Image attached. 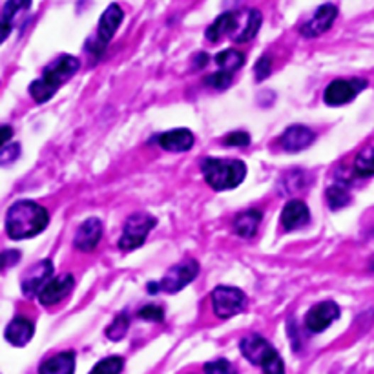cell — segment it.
Listing matches in <instances>:
<instances>
[{"label":"cell","instance_id":"obj_20","mask_svg":"<svg viewBox=\"0 0 374 374\" xmlns=\"http://www.w3.org/2000/svg\"><path fill=\"white\" fill-rule=\"evenodd\" d=\"M261 219H263V214L255 209L238 214L234 219V232L239 238H252L258 232Z\"/></svg>","mask_w":374,"mask_h":374},{"label":"cell","instance_id":"obj_39","mask_svg":"<svg viewBox=\"0 0 374 374\" xmlns=\"http://www.w3.org/2000/svg\"><path fill=\"white\" fill-rule=\"evenodd\" d=\"M370 268H373V270H374V258H373V261H370Z\"/></svg>","mask_w":374,"mask_h":374},{"label":"cell","instance_id":"obj_13","mask_svg":"<svg viewBox=\"0 0 374 374\" xmlns=\"http://www.w3.org/2000/svg\"><path fill=\"white\" fill-rule=\"evenodd\" d=\"M316 136L312 132L311 128L302 126V124H294V126H289L283 132L280 139V145L287 150V152H302L305 150L307 146H311L314 143Z\"/></svg>","mask_w":374,"mask_h":374},{"label":"cell","instance_id":"obj_26","mask_svg":"<svg viewBox=\"0 0 374 374\" xmlns=\"http://www.w3.org/2000/svg\"><path fill=\"white\" fill-rule=\"evenodd\" d=\"M123 367H124L123 358L110 356V358H104L102 362H99L89 374H121Z\"/></svg>","mask_w":374,"mask_h":374},{"label":"cell","instance_id":"obj_8","mask_svg":"<svg viewBox=\"0 0 374 374\" xmlns=\"http://www.w3.org/2000/svg\"><path fill=\"white\" fill-rule=\"evenodd\" d=\"M53 276V263L50 260H43L35 263L30 270H26V274L22 276V292L28 298H33L43 292L44 287L51 281Z\"/></svg>","mask_w":374,"mask_h":374},{"label":"cell","instance_id":"obj_34","mask_svg":"<svg viewBox=\"0 0 374 374\" xmlns=\"http://www.w3.org/2000/svg\"><path fill=\"white\" fill-rule=\"evenodd\" d=\"M223 143L229 146H247L251 145V136L247 132H232L225 136Z\"/></svg>","mask_w":374,"mask_h":374},{"label":"cell","instance_id":"obj_11","mask_svg":"<svg viewBox=\"0 0 374 374\" xmlns=\"http://www.w3.org/2000/svg\"><path fill=\"white\" fill-rule=\"evenodd\" d=\"M340 316V307L334 302H321L314 305L305 316V325L311 332H321Z\"/></svg>","mask_w":374,"mask_h":374},{"label":"cell","instance_id":"obj_22","mask_svg":"<svg viewBox=\"0 0 374 374\" xmlns=\"http://www.w3.org/2000/svg\"><path fill=\"white\" fill-rule=\"evenodd\" d=\"M30 6L31 0H8V2H6L4 9H2V43L8 38L15 18H17L22 11L30 9Z\"/></svg>","mask_w":374,"mask_h":374},{"label":"cell","instance_id":"obj_12","mask_svg":"<svg viewBox=\"0 0 374 374\" xmlns=\"http://www.w3.org/2000/svg\"><path fill=\"white\" fill-rule=\"evenodd\" d=\"M338 17V8L334 4H325L321 8L316 9L314 17L311 21L307 22L305 26L302 28V35L303 37L314 38L319 37V35H324L325 31L331 30L332 22L336 21Z\"/></svg>","mask_w":374,"mask_h":374},{"label":"cell","instance_id":"obj_35","mask_svg":"<svg viewBox=\"0 0 374 374\" xmlns=\"http://www.w3.org/2000/svg\"><path fill=\"white\" fill-rule=\"evenodd\" d=\"M261 369H263L265 374H285V365H283V360H281L280 354H276V356H274L267 365L261 367Z\"/></svg>","mask_w":374,"mask_h":374},{"label":"cell","instance_id":"obj_25","mask_svg":"<svg viewBox=\"0 0 374 374\" xmlns=\"http://www.w3.org/2000/svg\"><path fill=\"white\" fill-rule=\"evenodd\" d=\"M354 168L360 175H374V148H365L358 153Z\"/></svg>","mask_w":374,"mask_h":374},{"label":"cell","instance_id":"obj_32","mask_svg":"<svg viewBox=\"0 0 374 374\" xmlns=\"http://www.w3.org/2000/svg\"><path fill=\"white\" fill-rule=\"evenodd\" d=\"M139 318L150 319V321H163L165 312H163L161 307H158V305H146L139 311Z\"/></svg>","mask_w":374,"mask_h":374},{"label":"cell","instance_id":"obj_28","mask_svg":"<svg viewBox=\"0 0 374 374\" xmlns=\"http://www.w3.org/2000/svg\"><path fill=\"white\" fill-rule=\"evenodd\" d=\"M327 203L332 210L343 209L345 204L351 203V196L347 194V190L341 187H331L327 188Z\"/></svg>","mask_w":374,"mask_h":374},{"label":"cell","instance_id":"obj_17","mask_svg":"<svg viewBox=\"0 0 374 374\" xmlns=\"http://www.w3.org/2000/svg\"><path fill=\"white\" fill-rule=\"evenodd\" d=\"M311 219V214L307 204L299 199H292L285 204V209L281 212V225L285 230H298L305 226Z\"/></svg>","mask_w":374,"mask_h":374},{"label":"cell","instance_id":"obj_19","mask_svg":"<svg viewBox=\"0 0 374 374\" xmlns=\"http://www.w3.org/2000/svg\"><path fill=\"white\" fill-rule=\"evenodd\" d=\"M75 373V354L60 353L51 356L40 365L38 374H73Z\"/></svg>","mask_w":374,"mask_h":374},{"label":"cell","instance_id":"obj_21","mask_svg":"<svg viewBox=\"0 0 374 374\" xmlns=\"http://www.w3.org/2000/svg\"><path fill=\"white\" fill-rule=\"evenodd\" d=\"M238 28V13H223L221 17H217L214 24L207 30V38L210 43L221 40L226 33H232Z\"/></svg>","mask_w":374,"mask_h":374},{"label":"cell","instance_id":"obj_36","mask_svg":"<svg viewBox=\"0 0 374 374\" xmlns=\"http://www.w3.org/2000/svg\"><path fill=\"white\" fill-rule=\"evenodd\" d=\"M21 260V254H18L17 251H6L4 254H2V261H4V268L11 267L13 263H17V261Z\"/></svg>","mask_w":374,"mask_h":374},{"label":"cell","instance_id":"obj_23","mask_svg":"<svg viewBox=\"0 0 374 374\" xmlns=\"http://www.w3.org/2000/svg\"><path fill=\"white\" fill-rule=\"evenodd\" d=\"M243 62H245V55L238 50H225L216 55V64L223 72L234 73L236 70L241 68Z\"/></svg>","mask_w":374,"mask_h":374},{"label":"cell","instance_id":"obj_16","mask_svg":"<svg viewBox=\"0 0 374 374\" xmlns=\"http://www.w3.org/2000/svg\"><path fill=\"white\" fill-rule=\"evenodd\" d=\"M35 334V325L31 319L24 318V316H17L9 321L6 327L4 336L15 347H24L26 343H30V340Z\"/></svg>","mask_w":374,"mask_h":374},{"label":"cell","instance_id":"obj_7","mask_svg":"<svg viewBox=\"0 0 374 374\" xmlns=\"http://www.w3.org/2000/svg\"><path fill=\"white\" fill-rule=\"evenodd\" d=\"M197 274H199V265L194 260H187L183 263L175 265L172 267L166 276L159 281V290H165V292H177V290L185 289L188 283L196 280Z\"/></svg>","mask_w":374,"mask_h":374},{"label":"cell","instance_id":"obj_29","mask_svg":"<svg viewBox=\"0 0 374 374\" xmlns=\"http://www.w3.org/2000/svg\"><path fill=\"white\" fill-rule=\"evenodd\" d=\"M204 374H238V370L229 360H214L204 363Z\"/></svg>","mask_w":374,"mask_h":374},{"label":"cell","instance_id":"obj_5","mask_svg":"<svg viewBox=\"0 0 374 374\" xmlns=\"http://www.w3.org/2000/svg\"><path fill=\"white\" fill-rule=\"evenodd\" d=\"M247 307V296L236 287H216L212 292V309L216 316L226 319L239 314Z\"/></svg>","mask_w":374,"mask_h":374},{"label":"cell","instance_id":"obj_38","mask_svg":"<svg viewBox=\"0 0 374 374\" xmlns=\"http://www.w3.org/2000/svg\"><path fill=\"white\" fill-rule=\"evenodd\" d=\"M207 62H209V55H207V53H199V55H197L196 68H203V66H207Z\"/></svg>","mask_w":374,"mask_h":374},{"label":"cell","instance_id":"obj_2","mask_svg":"<svg viewBox=\"0 0 374 374\" xmlns=\"http://www.w3.org/2000/svg\"><path fill=\"white\" fill-rule=\"evenodd\" d=\"M81 68V62L79 59L72 55H62L59 57L57 60L48 66L44 70L43 79H37V81L31 82L30 86V94L31 97L35 99L37 102H46L50 101L53 95H55L57 89L64 84V82L68 81L70 77L75 75Z\"/></svg>","mask_w":374,"mask_h":374},{"label":"cell","instance_id":"obj_15","mask_svg":"<svg viewBox=\"0 0 374 374\" xmlns=\"http://www.w3.org/2000/svg\"><path fill=\"white\" fill-rule=\"evenodd\" d=\"M73 283H75V280H73L72 274H62V276L59 277H53V280L44 287L43 292L38 294V302L44 307L55 305L59 299H62L64 296H68L70 290L73 289Z\"/></svg>","mask_w":374,"mask_h":374},{"label":"cell","instance_id":"obj_31","mask_svg":"<svg viewBox=\"0 0 374 374\" xmlns=\"http://www.w3.org/2000/svg\"><path fill=\"white\" fill-rule=\"evenodd\" d=\"M21 155V146L18 145H4L0 150V163L2 165H11L15 163V159Z\"/></svg>","mask_w":374,"mask_h":374},{"label":"cell","instance_id":"obj_14","mask_svg":"<svg viewBox=\"0 0 374 374\" xmlns=\"http://www.w3.org/2000/svg\"><path fill=\"white\" fill-rule=\"evenodd\" d=\"M102 236V223L99 221L97 217H92V219H86L79 230H77L75 239H73V245H75L77 251L82 252H92L99 245Z\"/></svg>","mask_w":374,"mask_h":374},{"label":"cell","instance_id":"obj_18","mask_svg":"<svg viewBox=\"0 0 374 374\" xmlns=\"http://www.w3.org/2000/svg\"><path fill=\"white\" fill-rule=\"evenodd\" d=\"M158 143L163 150H168V152H187L194 146V133L187 128H177V130H170L159 136Z\"/></svg>","mask_w":374,"mask_h":374},{"label":"cell","instance_id":"obj_27","mask_svg":"<svg viewBox=\"0 0 374 374\" xmlns=\"http://www.w3.org/2000/svg\"><path fill=\"white\" fill-rule=\"evenodd\" d=\"M128 327H130V319H128L126 314H119L117 318L111 321L110 327L106 329V336L110 338L111 341H119L126 336Z\"/></svg>","mask_w":374,"mask_h":374},{"label":"cell","instance_id":"obj_9","mask_svg":"<svg viewBox=\"0 0 374 374\" xmlns=\"http://www.w3.org/2000/svg\"><path fill=\"white\" fill-rule=\"evenodd\" d=\"M239 349L241 354L247 358L248 362L254 363V365L265 367L274 356H276V351L263 336H258V334H251V336L243 338L241 343H239Z\"/></svg>","mask_w":374,"mask_h":374},{"label":"cell","instance_id":"obj_10","mask_svg":"<svg viewBox=\"0 0 374 374\" xmlns=\"http://www.w3.org/2000/svg\"><path fill=\"white\" fill-rule=\"evenodd\" d=\"M123 18H124L123 9H121V6H117V4H110L106 11L102 13V17H101V21H99V28H97V38H95V44H97L99 53H102L104 48L108 46V43L114 38L115 31L119 30Z\"/></svg>","mask_w":374,"mask_h":374},{"label":"cell","instance_id":"obj_4","mask_svg":"<svg viewBox=\"0 0 374 374\" xmlns=\"http://www.w3.org/2000/svg\"><path fill=\"white\" fill-rule=\"evenodd\" d=\"M155 217H152L150 214L139 212L133 214L126 219L124 223L123 236L119 239V247L123 251H133V248L143 247V243L146 241V236L150 234V230L155 226Z\"/></svg>","mask_w":374,"mask_h":374},{"label":"cell","instance_id":"obj_33","mask_svg":"<svg viewBox=\"0 0 374 374\" xmlns=\"http://www.w3.org/2000/svg\"><path fill=\"white\" fill-rule=\"evenodd\" d=\"M255 79L258 81H265L268 75H270V72H273V62H270V57L265 55L261 57L260 60H258V64H255Z\"/></svg>","mask_w":374,"mask_h":374},{"label":"cell","instance_id":"obj_37","mask_svg":"<svg viewBox=\"0 0 374 374\" xmlns=\"http://www.w3.org/2000/svg\"><path fill=\"white\" fill-rule=\"evenodd\" d=\"M13 136V130L9 126H2V146L8 145V141L11 139Z\"/></svg>","mask_w":374,"mask_h":374},{"label":"cell","instance_id":"obj_3","mask_svg":"<svg viewBox=\"0 0 374 374\" xmlns=\"http://www.w3.org/2000/svg\"><path fill=\"white\" fill-rule=\"evenodd\" d=\"M201 170L204 181L214 190H230L239 187L247 175V166L238 159H204Z\"/></svg>","mask_w":374,"mask_h":374},{"label":"cell","instance_id":"obj_30","mask_svg":"<svg viewBox=\"0 0 374 374\" xmlns=\"http://www.w3.org/2000/svg\"><path fill=\"white\" fill-rule=\"evenodd\" d=\"M204 84L212 86V88L216 89H226L232 84V73L219 70L217 73H212V75L207 77V79H204Z\"/></svg>","mask_w":374,"mask_h":374},{"label":"cell","instance_id":"obj_24","mask_svg":"<svg viewBox=\"0 0 374 374\" xmlns=\"http://www.w3.org/2000/svg\"><path fill=\"white\" fill-rule=\"evenodd\" d=\"M261 22H263L261 13L258 11V9H251V11H248L247 24H245V28L236 35V43H248V40H252V38L255 37V33L260 31Z\"/></svg>","mask_w":374,"mask_h":374},{"label":"cell","instance_id":"obj_1","mask_svg":"<svg viewBox=\"0 0 374 374\" xmlns=\"http://www.w3.org/2000/svg\"><path fill=\"white\" fill-rule=\"evenodd\" d=\"M50 223V214L35 201L13 203L6 214V232L11 239H28L40 234Z\"/></svg>","mask_w":374,"mask_h":374},{"label":"cell","instance_id":"obj_6","mask_svg":"<svg viewBox=\"0 0 374 374\" xmlns=\"http://www.w3.org/2000/svg\"><path fill=\"white\" fill-rule=\"evenodd\" d=\"M365 88V79H358V77H354V79H338V81H332L325 88L324 101L329 106H341V104H347V102L353 101Z\"/></svg>","mask_w":374,"mask_h":374}]
</instances>
